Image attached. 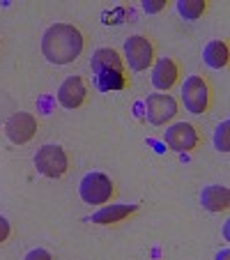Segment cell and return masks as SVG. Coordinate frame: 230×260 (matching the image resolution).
<instances>
[{"instance_id":"obj_6","label":"cell","mask_w":230,"mask_h":260,"mask_svg":"<svg viewBox=\"0 0 230 260\" xmlns=\"http://www.w3.org/2000/svg\"><path fill=\"white\" fill-rule=\"evenodd\" d=\"M163 141H166V145L171 147L173 152H191V150H196L201 136H198L193 124L177 122V124H173L171 129H166Z\"/></svg>"},{"instance_id":"obj_2","label":"cell","mask_w":230,"mask_h":260,"mask_svg":"<svg viewBox=\"0 0 230 260\" xmlns=\"http://www.w3.org/2000/svg\"><path fill=\"white\" fill-rule=\"evenodd\" d=\"M81 198H83L88 205H104V203L111 201L113 196V182L108 175L104 173H88V175L81 180Z\"/></svg>"},{"instance_id":"obj_20","label":"cell","mask_w":230,"mask_h":260,"mask_svg":"<svg viewBox=\"0 0 230 260\" xmlns=\"http://www.w3.org/2000/svg\"><path fill=\"white\" fill-rule=\"evenodd\" d=\"M37 255H40V258H51V253H49V251H44V249H35V251H30L28 258H37Z\"/></svg>"},{"instance_id":"obj_18","label":"cell","mask_w":230,"mask_h":260,"mask_svg":"<svg viewBox=\"0 0 230 260\" xmlns=\"http://www.w3.org/2000/svg\"><path fill=\"white\" fill-rule=\"evenodd\" d=\"M163 7H166V0H147V3H143V10H145L147 14H157Z\"/></svg>"},{"instance_id":"obj_16","label":"cell","mask_w":230,"mask_h":260,"mask_svg":"<svg viewBox=\"0 0 230 260\" xmlns=\"http://www.w3.org/2000/svg\"><path fill=\"white\" fill-rule=\"evenodd\" d=\"M99 90L108 92V90H122L127 88V76L124 74H102V76H94Z\"/></svg>"},{"instance_id":"obj_9","label":"cell","mask_w":230,"mask_h":260,"mask_svg":"<svg viewBox=\"0 0 230 260\" xmlns=\"http://www.w3.org/2000/svg\"><path fill=\"white\" fill-rule=\"evenodd\" d=\"M90 67H92L94 76H102V74H124L122 58H120V53L115 49H97L92 53Z\"/></svg>"},{"instance_id":"obj_10","label":"cell","mask_w":230,"mask_h":260,"mask_svg":"<svg viewBox=\"0 0 230 260\" xmlns=\"http://www.w3.org/2000/svg\"><path fill=\"white\" fill-rule=\"evenodd\" d=\"M85 94H88V90H85L83 79L81 76H69L58 90V102L64 108H79L85 102Z\"/></svg>"},{"instance_id":"obj_14","label":"cell","mask_w":230,"mask_h":260,"mask_svg":"<svg viewBox=\"0 0 230 260\" xmlns=\"http://www.w3.org/2000/svg\"><path fill=\"white\" fill-rule=\"evenodd\" d=\"M203 58H205V62L210 64L212 69L225 67V64H228V58H230V51H228L225 40H212L210 44L205 46V51H203Z\"/></svg>"},{"instance_id":"obj_12","label":"cell","mask_w":230,"mask_h":260,"mask_svg":"<svg viewBox=\"0 0 230 260\" xmlns=\"http://www.w3.org/2000/svg\"><path fill=\"white\" fill-rule=\"evenodd\" d=\"M201 203H203V207H205V210H210V212L228 210V205H230L228 187H221V184H212V187H207L205 191L201 193Z\"/></svg>"},{"instance_id":"obj_11","label":"cell","mask_w":230,"mask_h":260,"mask_svg":"<svg viewBox=\"0 0 230 260\" xmlns=\"http://www.w3.org/2000/svg\"><path fill=\"white\" fill-rule=\"evenodd\" d=\"M177 81V64L171 58H161L152 72V83L159 90H171Z\"/></svg>"},{"instance_id":"obj_15","label":"cell","mask_w":230,"mask_h":260,"mask_svg":"<svg viewBox=\"0 0 230 260\" xmlns=\"http://www.w3.org/2000/svg\"><path fill=\"white\" fill-rule=\"evenodd\" d=\"M205 10H207L205 0H180V3H177V12H180L186 21L201 19V16L205 14Z\"/></svg>"},{"instance_id":"obj_1","label":"cell","mask_w":230,"mask_h":260,"mask_svg":"<svg viewBox=\"0 0 230 260\" xmlns=\"http://www.w3.org/2000/svg\"><path fill=\"white\" fill-rule=\"evenodd\" d=\"M85 46L83 32L72 23H55L42 37V53L53 64H69L81 55Z\"/></svg>"},{"instance_id":"obj_17","label":"cell","mask_w":230,"mask_h":260,"mask_svg":"<svg viewBox=\"0 0 230 260\" xmlns=\"http://www.w3.org/2000/svg\"><path fill=\"white\" fill-rule=\"evenodd\" d=\"M228 129H230V122H228V120H223V122L219 124V129H216V134H214V143H216V147H219L221 152H228V147H230Z\"/></svg>"},{"instance_id":"obj_3","label":"cell","mask_w":230,"mask_h":260,"mask_svg":"<svg viewBox=\"0 0 230 260\" xmlns=\"http://www.w3.org/2000/svg\"><path fill=\"white\" fill-rule=\"evenodd\" d=\"M182 102L189 113H205L210 106V85L203 76H189L182 88Z\"/></svg>"},{"instance_id":"obj_4","label":"cell","mask_w":230,"mask_h":260,"mask_svg":"<svg viewBox=\"0 0 230 260\" xmlns=\"http://www.w3.org/2000/svg\"><path fill=\"white\" fill-rule=\"evenodd\" d=\"M35 166L46 177H62L67 173V154L60 145H44L35 154Z\"/></svg>"},{"instance_id":"obj_13","label":"cell","mask_w":230,"mask_h":260,"mask_svg":"<svg viewBox=\"0 0 230 260\" xmlns=\"http://www.w3.org/2000/svg\"><path fill=\"white\" fill-rule=\"evenodd\" d=\"M138 210V205H108L102 207L99 212L92 214V223H99V226H111V223H118V221L127 219L129 214Z\"/></svg>"},{"instance_id":"obj_5","label":"cell","mask_w":230,"mask_h":260,"mask_svg":"<svg viewBox=\"0 0 230 260\" xmlns=\"http://www.w3.org/2000/svg\"><path fill=\"white\" fill-rule=\"evenodd\" d=\"M124 55H127V62L134 72H143L154 60V44L145 35H134L124 44Z\"/></svg>"},{"instance_id":"obj_7","label":"cell","mask_w":230,"mask_h":260,"mask_svg":"<svg viewBox=\"0 0 230 260\" xmlns=\"http://www.w3.org/2000/svg\"><path fill=\"white\" fill-rule=\"evenodd\" d=\"M5 134L12 143L25 145V143L32 141V136L37 134V120H35V115L25 113V111H19V113H14L10 120H7Z\"/></svg>"},{"instance_id":"obj_19","label":"cell","mask_w":230,"mask_h":260,"mask_svg":"<svg viewBox=\"0 0 230 260\" xmlns=\"http://www.w3.org/2000/svg\"><path fill=\"white\" fill-rule=\"evenodd\" d=\"M10 231H12V228H10V221L0 214V244H3V242L10 237Z\"/></svg>"},{"instance_id":"obj_8","label":"cell","mask_w":230,"mask_h":260,"mask_svg":"<svg viewBox=\"0 0 230 260\" xmlns=\"http://www.w3.org/2000/svg\"><path fill=\"white\" fill-rule=\"evenodd\" d=\"M145 115L152 124H166L177 115V102L171 94H150L145 102Z\"/></svg>"}]
</instances>
